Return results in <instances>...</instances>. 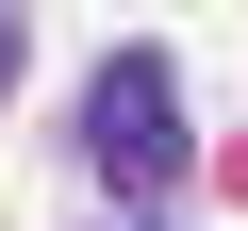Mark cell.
I'll use <instances>...</instances> for the list:
<instances>
[{
  "instance_id": "cell-1",
  "label": "cell",
  "mask_w": 248,
  "mask_h": 231,
  "mask_svg": "<svg viewBox=\"0 0 248 231\" xmlns=\"http://www.w3.org/2000/svg\"><path fill=\"white\" fill-rule=\"evenodd\" d=\"M83 165L133 198V215L199 165V132H182V66H166V50H116V66L83 83Z\"/></svg>"
},
{
  "instance_id": "cell-2",
  "label": "cell",
  "mask_w": 248,
  "mask_h": 231,
  "mask_svg": "<svg viewBox=\"0 0 248 231\" xmlns=\"http://www.w3.org/2000/svg\"><path fill=\"white\" fill-rule=\"evenodd\" d=\"M17 50H33V33H17V0H0V99H17Z\"/></svg>"
},
{
  "instance_id": "cell-3",
  "label": "cell",
  "mask_w": 248,
  "mask_h": 231,
  "mask_svg": "<svg viewBox=\"0 0 248 231\" xmlns=\"http://www.w3.org/2000/svg\"><path fill=\"white\" fill-rule=\"evenodd\" d=\"M133 231H149V215H133Z\"/></svg>"
}]
</instances>
